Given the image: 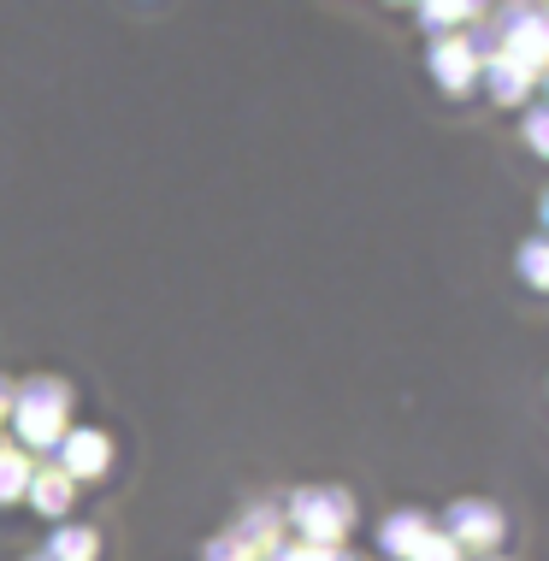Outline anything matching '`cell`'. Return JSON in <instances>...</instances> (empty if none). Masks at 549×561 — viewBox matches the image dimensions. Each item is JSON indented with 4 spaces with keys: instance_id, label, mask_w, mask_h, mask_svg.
<instances>
[{
    "instance_id": "cell-13",
    "label": "cell",
    "mask_w": 549,
    "mask_h": 561,
    "mask_svg": "<svg viewBox=\"0 0 549 561\" xmlns=\"http://www.w3.org/2000/svg\"><path fill=\"white\" fill-rule=\"evenodd\" d=\"M408 561H461V550H455L444 533H425V538L414 543V556H408Z\"/></svg>"
},
{
    "instance_id": "cell-14",
    "label": "cell",
    "mask_w": 549,
    "mask_h": 561,
    "mask_svg": "<svg viewBox=\"0 0 549 561\" xmlns=\"http://www.w3.org/2000/svg\"><path fill=\"white\" fill-rule=\"evenodd\" d=\"M420 19L425 24H467L472 7H420Z\"/></svg>"
},
{
    "instance_id": "cell-6",
    "label": "cell",
    "mask_w": 549,
    "mask_h": 561,
    "mask_svg": "<svg viewBox=\"0 0 549 561\" xmlns=\"http://www.w3.org/2000/svg\"><path fill=\"white\" fill-rule=\"evenodd\" d=\"M432 71H437V83H444L449 95H467V89L479 83V59L467 54L461 36H455V42H437V48H432Z\"/></svg>"
},
{
    "instance_id": "cell-15",
    "label": "cell",
    "mask_w": 549,
    "mask_h": 561,
    "mask_svg": "<svg viewBox=\"0 0 549 561\" xmlns=\"http://www.w3.org/2000/svg\"><path fill=\"white\" fill-rule=\"evenodd\" d=\"M207 561H254V556L242 550L237 538H213V543H207Z\"/></svg>"
},
{
    "instance_id": "cell-12",
    "label": "cell",
    "mask_w": 549,
    "mask_h": 561,
    "mask_svg": "<svg viewBox=\"0 0 549 561\" xmlns=\"http://www.w3.org/2000/svg\"><path fill=\"white\" fill-rule=\"evenodd\" d=\"M521 272H526V284H538V290L549 284V249L544 242H526L521 249Z\"/></svg>"
},
{
    "instance_id": "cell-11",
    "label": "cell",
    "mask_w": 549,
    "mask_h": 561,
    "mask_svg": "<svg viewBox=\"0 0 549 561\" xmlns=\"http://www.w3.org/2000/svg\"><path fill=\"white\" fill-rule=\"evenodd\" d=\"M30 473H36V461L24 449H0V503H19Z\"/></svg>"
},
{
    "instance_id": "cell-18",
    "label": "cell",
    "mask_w": 549,
    "mask_h": 561,
    "mask_svg": "<svg viewBox=\"0 0 549 561\" xmlns=\"http://www.w3.org/2000/svg\"><path fill=\"white\" fill-rule=\"evenodd\" d=\"M0 420H7V385H0Z\"/></svg>"
},
{
    "instance_id": "cell-9",
    "label": "cell",
    "mask_w": 549,
    "mask_h": 561,
    "mask_svg": "<svg viewBox=\"0 0 549 561\" xmlns=\"http://www.w3.org/2000/svg\"><path fill=\"white\" fill-rule=\"evenodd\" d=\"M484 71V83H491V95L496 101H526L531 95V71H521V66H508V59H491V66H479Z\"/></svg>"
},
{
    "instance_id": "cell-16",
    "label": "cell",
    "mask_w": 549,
    "mask_h": 561,
    "mask_svg": "<svg viewBox=\"0 0 549 561\" xmlns=\"http://www.w3.org/2000/svg\"><path fill=\"white\" fill-rule=\"evenodd\" d=\"M266 561H325V550H308V543H278V550H266Z\"/></svg>"
},
{
    "instance_id": "cell-3",
    "label": "cell",
    "mask_w": 549,
    "mask_h": 561,
    "mask_svg": "<svg viewBox=\"0 0 549 561\" xmlns=\"http://www.w3.org/2000/svg\"><path fill=\"white\" fill-rule=\"evenodd\" d=\"M113 467V437L106 432H66L59 437V473L71 484L78 479H101Z\"/></svg>"
},
{
    "instance_id": "cell-5",
    "label": "cell",
    "mask_w": 549,
    "mask_h": 561,
    "mask_svg": "<svg viewBox=\"0 0 549 561\" xmlns=\"http://www.w3.org/2000/svg\"><path fill=\"white\" fill-rule=\"evenodd\" d=\"M24 496H30V508H36V514L59 520V514L78 503V484L59 473V467H36V473H30V484H24Z\"/></svg>"
},
{
    "instance_id": "cell-2",
    "label": "cell",
    "mask_w": 549,
    "mask_h": 561,
    "mask_svg": "<svg viewBox=\"0 0 549 561\" xmlns=\"http://www.w3.org/2000/svg\"><path fill=\"white\" fill-rule=\"evenodd\" d=\"M284 520H296L308 550H338L343 533L355 526V503H348V491H296Z\"/></svg>"
},
{
    "instance_id": "cell-4",
    "label": "cell",
    "mask_w": 549,
    "mask_h": 561,
    "mask_svg": "<svg viewBox=\"0 0 549 561\" xmlns=\"http://www.w3.org/2000/svg\"><path fill=\"white\" fill-rule=\"evenodd\" d=\"M444 526H449L444 538L455 550H491V543H502V514L491 503H455Z\"/></svg>"
},
{
    "instance_id": "cell-19",
    "label": "cell",
    "mask_w": 549,
    "mask_h": 561,
    "mask_svg": "<svg viewBox=\"0 0 549 561\" xmlns=\"http://www.w3.org/2000/svg\"><path fill=\"white\" fill-rule=\"evenodd\" d=\"M30 561H48V556H30Z\"/></svg>"
},
{
    "instance_id": "cell-8",
    "label": "cell",
    "mask_w": 549,
    "mask_h": 561,
    "mask_svg": "<svg viewBox=\"0 0 549 561\" xmlns=\"http://www.w3.org/2000/svg\"><path fill=\"white\" fill-rule=\"evenodd\" d=\"M425 533H432V520H425V514H390V520L378 526V543H385L390 561H408Z\"/></svg>"
},
{
    "instance_id": "cell-7",
    "label": "cell",
    "mask_w": 549,
    "mask_h": 561,
    "mask_svg": "<svg viewBox=\"0 0 549 561\" xmlns=\"http://www.w3.org/2000/svg\"><path fill=\"white\" fill-rule=\"evenodd\" d=\"M278 533H284V508H249V514L237 520L231 538H237L254 561H261L266 550H278Z\"/></svg>"
},
{
    "instance_id": "cell-10",
    "label": "cell",
    "mask_w": 549,
    "mask_h": 561,
    "mask_svg": "<svg viewBox=\"0 0 549 561\" xmlns=\"http://www.w3.org/2000/svg\"><path fill=\"white\" fill-rule=\"evenodd\" d=\"M48 561H95L101 556V538L89 533V526H59V533L48 538Z\"/></svg>"
},
{
    "instance_id": "cell-17",
    "label": "cell",
    "mask_w": 549,
    "mask_h": 561,
    "mask_svg": "<svg viewBox=\"0 0 549 561\" xmlns=\"http://www.w3.org/2000/svg\"><path fill=\"white\" fill-rule=\"evenodd\" d=\"M526 125H531V130H526V136H531V148H544V142H549V136H544V125H549V118H544V113H531Z\"/></svg>"
},
{
    "instance_id": "cell-1",
    "label": "cell",
    "mask_w": 549,
    "mask_h": 561,
    "mask_svg": "<svg viewBox=\"0 0 549 561\" xmlns=\"http://www.w3.org/2000/svg\"><path fill=\"white\" fill-rule=\"evenodd\" d=\"M66 408H71L66 378H30V385L19 390V408H12L19 437L30 449H54L59 437H66Z\"/></svg>"
}]
</instances>
